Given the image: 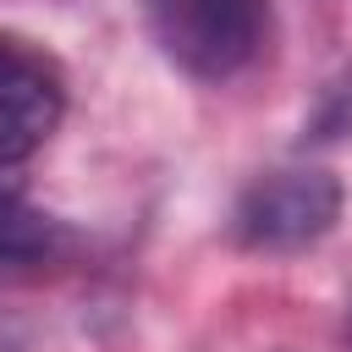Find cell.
Segmentation results:
<instances>
[{"label":"cell","mask_w":352,"mask_h":352,"mask_svg":"<svg viewBox=\"0 0 352 352\" xmlns=\"http://www.w3.org/2000/svg\"><path fill=\"white\" fill-rule=\"evenodd\" d=\"M341 220V182L319 165H280L248 182L231 231L253 253H297Z\"/></svg>","instance_id":"obj_2"},{"label":"cell","mask_w":352,"mask_h":352,"mask_svg":"<svg viewBox=\"0 0 352 352\" xmlns=\"http://www.w3.org/2000/svg\"><path fill=\"white\" fill-rule=\"evenodd\" d=\"M154 50L192 82H231L270 33V0H143Z\"/></svg>","instance_id":"obj_1"},{"label":"cell","mask_w":352,"mask_h":352,"mask_svg":"<svg viewBox=\"0 0 352 352\" xmlns=\"http://www.w3.org/2000/svg\"><path fill=\"white\" fill-rule=\"evenodd\" d=\"M66 116V72L33 38L0 33V165L33 160Z\"/></svg>","instance_id":"obj_3"},{"label":"cell","mask_w":352,"mask_h":352,"mask_svg":"<svg viewBox=\"0 0 352 352\" xmlns=\"http://www.w3.org/2000/svg\"><path fill=\"white\" fill-rule=\"evenodd\" d=\"M66 248L60 220H50L38 204H28L16 187H0V270H33L50 264Z\"/></svg>","instance_id":"obj_4"}]
</instances>
